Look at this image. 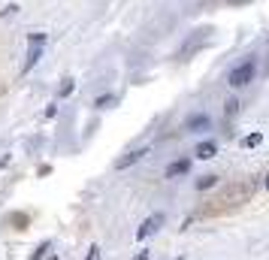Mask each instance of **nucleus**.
Segmentation results:
<instances>
[{
  "label": "nucleus",
  "instance_id": "nucleus-22",
  "mask_svg": "<svg viewBox=\"0 0 269 260\" xmlns=\"http://www.w3.org/2000/svg\"><path fill=\"white\" fill-rule=\"evenodd\" d=\"M263 184H266V188H269V173H266V181H263Z\"/></svg>",
  "mask_w": 269,
  "mask_h": 260
},
{
  "label": "nucleus",
  "instance_id": "nucleus-1",
  "mask_svg": "<svg viewBox=\"0 0 269 260\" xmlns=\"http://www.w3.org/2000/svg\"><path fill=\"white\" fill-rule=\"evenodd\" d=\"M254 188H257L254 181H233V184H227L218 197L209 200V206L203 209V215H224V212H233V209L245 206L254 197Z\"/></svg>",
  "mask_w": 269,
  "mask_h": 260
},
{
  "label": "nucleus",
  "instance_id": "nucleus-16",
  "mask_svg": "<svg viewBox=\"0 0 269 260\" xmlns=\"http://www.w3.org/2000/svg\"><path fill=\"white\" fill-rule=\"evenodd\" d=\"M260 142H263V133H251V136H245V139H242V145H245V148H254V145H260Z\"/></svg>",
  "mask_w": 269,
  "mask_h": 260
},
{
  "label": "nucleus",
  "instance_id": "nucleus-17",
  "mask_svg": "<svg viewBox=\"0 0 269 260\" xmlns=\"http://www.w3.org/2000/svg\"><path fill=\"white\" fill-rule=\"evenodd\" d=\"M112 103H115V97H112V94H103V97H97L94 106H97V109H106V106H112Z\"/></svg>",
  "mask_w": 269,
  "mask_h": 260
},
{
  "label": "nucleus",
  "instance_id": "nucleus-21",
  "mask_svg": "<svg viewBox=\"0 0 269 260\" xmlns=\"http://www.w3.org/2000/svg\"><path fill=\"white\" fill-rule=\"evenodd\" d=\"M133 260H148V251H139V254H136Z\"/></svg>",
  "mask_w": 269,
  "mask_h": 260
},
{
  "label": "nucleus",
  "instance_id": "nucleus-12",
  "mask_svg": "<svg viewBox=\"0 0 269 260\" xmlns=\"http://www.w3.org/2000/svg\"><path fill=\"white\" fill-rule=\"evenodd\" d=\"M215 184H218V175H203V178L197 181V188H200V191H209V188H215Z\"/></svg>",
  "mask_w": 269,
  "mask_h": 260
},
{
  "label": "nucleus",
  "instance_id": "nucleus-9",
  "mask_svg": "<svg viewBox=\"0 0 269 260\" xmlns=\"http://www.w3.org/2000/svg\"><path fill=\"white\" fill-rule=\"evenodd\" d=\"M6 221H9V224H12L15 230H27V224H30V218H27L24 212H12V215H9Z\"/></svg>",
  "mask_w": 269,
  "mask_h": 260
},
{
  "label": "nucleus",
  "instance_id": "nucleus-11",
  "mask_svg": "<svg viewBox=\"0 0 269 260\" xmlns=\"http://www.w3.org/2000/svg\"><path fill=\"white\" fill-rule=\"evenodd\" d=\"M224 112H227V118H233V115L239 112V100H236V97H230V100L224 103Z\"/></svg>",
  "mask_w": 269,
  "mask_h": 260
},
{
  "label": "nucleus",
  "instance_id": "nucleus-10",
  "mask_svg": "<svg viewBox=\"0 0 269 260\" xmlns=\"http://www.w3.org/2000/svg\"><path fill=\"white\" fill-rule=\"evenodd\" d=\"M212 121H209V115H190L187 118V130H206Z\"/></svg>",
  "mask_w": 269,
  "mask_h": 260
},
{
  "label": "nucleus",
  "instance_id": "nucleus-18",
  "mask_svg": "<svg viewBox=\"0 0 269 260\" xmlns=\"http://www.w3.org/2000/svg\"><path fill=\"white\" fill-rule=\"evenodd\" d=\"M46 40H49L46 33H27V43H40V46H46Z\"/></svg>",
  "mask_w": 269,
  "mask_h": 260
},
{
  "label": "nucleus",
  "instance_id": "nucleus-2",
  "mask_svg": "<svg viewBox=\"0 0 269 260\" xmlns=\"http://www.w3.org/2000/svg\"><path fill=\"white\" fill-rule=\"evenodd\" d=\"M254 73H257V64H254V58H248V61H242L239 67L230 70L227 85H230V88H245L248 82H254Z\"/></svg>",
  "mask_w": 269,
  "mask_h": 260
},
{
  "label": "nucleus",
  "instance_id": "nucleus-5",
  "mask_svg": "<svg viewBox=\"0 0 269 260\" xmlns=\"http://www.w3.org/2000/svg\"><path fill=\"white\" fill-rule=\"evenodd\" d=\"M145 155H148V145H145V148H133V152H127L124 158H118V164H115V167H118V170H127V167L139 164V161H142Z\"/></svg>",
  "mask_w": 269,
  "mask_h": 260
},
{
  "label": "nucleus",
  "instance_id": "nucleus-6",
  "mask_svg": "<svg viewBox=\"0 0 269 260\" xmlns=\"http://www.w3.org/2000/svg\"><path fill=\"white\" fill-rule=\"evenodd\" d=\"M197 33H200V36H194V40H190V43H187V46L181 49V58H184V55H190V52H194V49H200V46H203V43L209 40V33H212V30L206 27V30H197Z\"/></svg>",
  "mask_w": 269,
  "mask_h": 260
},
{
  "label": "nucleus",
  "instance_id": "nucleus-19",
  "mask_svg": "<svg viewBox=\"0 0 269 260\" xmlns=\"http://www.w3.org/2000/svg\"><path fill=\"white\" fill-rule=\"evenodd\" d=\"M15 12H18V3H9V6H6L3 12H0V15H3V18H12Z\"/></svg>",
  "mask_w": 269,
  "mask_h": 260
},
{
  "label": "nucleus",
  "instance_id": "nucleus-20",
  "mask_svg": "<svg viewBox=\"0 0 269 260\" xmlns=\"http://www.w3.org/2000/svg\"><path fill=\"white\" fill-rule=\"evenodd\" d=\"M85 260H100V248L97 245H91V251H88V257Z\"/></svg>",
  "mask_w": 269,
  "mask_h": 260
},
{
  "label": "nucleus",
  "instance_id": "nucleus-4",
  "mask_svg": "<svg viewBox=\"0 0 269 260\" xmlns=\"http://www.w3.org/2000/svg\"><path fill=\"white\" fill-rule=\"evenodd\" d=\"M40 58H43V46L40 43H30V49L24 55V64H21V73H30L36 64H40Z\"/></svg>",
  "mask_w": 269,
  "mask_h": 260
},
{
  "label": "nucleus",
  "instance_id": "nucleus-14",
  "mask_svg": "<svg viewBox=\"0 0 269 260\" xmlns=\"http://www.w3.org/2000/svg\"><path fill=\"white\" fill-rule=\"evenodd\" d=\"M49 251H52V245H49V242H43V245H36V251H33V254H30L27 260H43V257L49 254Z\"/></svg>",
  "mask_w": 269,
  "mask_h": 260
},
{
  "label": "nucleus",
  "instance_id": "nucleus-13",
  "mask_svg": "<svg viewBox=\"0 0 269 260\" xmlns=\"http://www.w3.org/2000/svg\"><path fill=\"white\" fill-rule=\"evenodd\" d=\"M212 3H218V6H242V3H251V0H206V6H212Z\"/></svg>",
  "mask_w": 269,
  "mask_h": 260
},
{
  "label": "nucleus",
  "instance_id": "nucleus-15",
  "mask_svg": "<svg viewBox=\"0 0 269 260\" xmlns=\"http://www.w3.org/2000/svg\"><path fill=\"white\" fill-rule=\"evenodd\" d=\"M73 88H76V82H73V79H64V82H61V88H58V94H61V97H70V94H73Z\"/></svg>",
  "mask_w": 269,
  "mask_h": 260
},
{
  "label": "nucleus",
  "instance_id": "nucleus-23",
  "mask_svg": "<svg viewBox=\"0 0 269 260\" xmlns=\"http://www.w3.org/2000/svg\"><path fill=\"white\" fill-rule=\"evenodd\" d=\"M179 260H184V257H179Z\"/></svg>",
  "mask_w": 269,
  "mask_h": 260
},
{
  "label": "nucleus",
  "instance_id": "nucleus-3",
  "mask_svg": "<svg viewBox=\"0 0 269 260\" xmlns=\"http://www.w3.org/2000/svg\"><path fill=\"white\" fill-rule=\"evenodd\" d=\"M161 227H164V215H161V212H155L151 218H145V221H142V227L136 230V239H148L151 233H158Z\"/></svg>",
  "mask_w": 269,
  "mask_h": 260
},
{
  "label": "nucleus",
  "instance_id": "nucleus-7",
  "mask_svg": "<svg viewBox=\"0 0 269 260\" xmlns=\"http://www.w3.org/2000/svg\"><path fill=\"white\" fill-rule=\"evenodd\" d=\"M194 155H197L200 161H212V158L218 155V145H215V142H200V145H197V152H194Z\"/></svg>",
  "mask_w": 269,
  "mask_h": 260
},
{
  "label": "nucleus",
  "instance_id": "nucleus-8",
  "mask_svg": "<svg viewBox=\"0 0 269 260\" xmlns=\"http://www.w3.org/2000/svg\"><path fill=\"white\" fill-rule=\"evenodd\" d=\"M190 170V161L187 158H181V161H176V164H170L167 167V178H176V175H184Z\"/></svg>",
  "mask_w": 269,
  "mask_h": 260
}]
</instances>
